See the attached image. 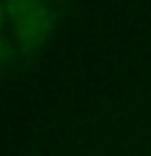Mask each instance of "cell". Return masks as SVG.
<instances>
[{
    "label": "cell",
    "mask_w": 151,
    "mask_h": 156,
    "mask_svg": "<svg viewBox=\"0 0 151 156\" xmlns=\"http://www.w3.org/2000/svg\"><path fill=\"white\" fill-rule=\"evenodd\" d=\"M8 20L23 52L36 54L51 41L57 24L52 0H8Z\"/></svg>",
    "instance_id": "1"
},
{
    "label": "cell",
    "mask_w": 151,
    "mask_h": 156,
    "mask_svg": "<svg viewBox=\"0 0 151 156\" xmlns=\"http://www.w3.org/2000/svg\"><path fill=\"white\" fill-rule=\"evenodd\" d=\"M10 57H12V44L8 42V39L0 36V67L5 65Z\"/></svg>",
    "instance_id": "2"
},
{
    "label": "cell",
    "mask_w": 151,
    "mask_h": 156,
    "mask_svg": "<svg viewBox=\"0 0 151 156\" xmlns=\"http://www.w3.org/2000/svg\"><path fill=\"white\" fill-rule=\"evenodd\" d=\"M7 20H8V8H7V5L0 3V28L3 26V23Z\"/></svg>",
    "instance_id": "3"
}]
</instances>
